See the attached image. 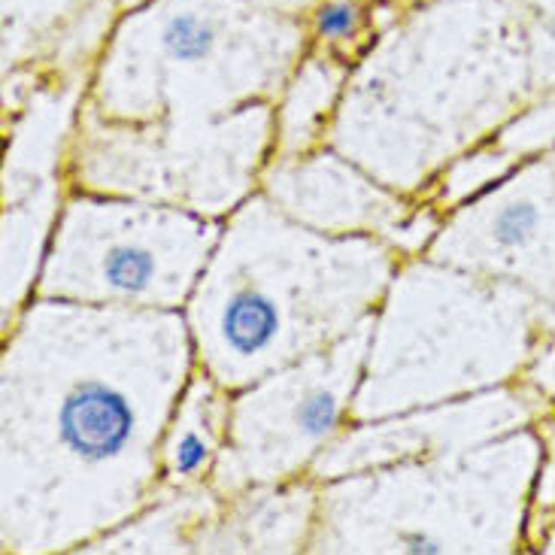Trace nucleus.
Masks as SVG:
<instances>
[{
	"label": "nucleus",
	"instance_id": "obj_5",
	"mask_svg": "<svg viewBox=\"0 0 555 555\" xmlns=\"http://www.w3.org/2000/svg\"><path fill=\"white\" fill-rule=\"evenodd\" d=\"M541 328V304L522 285L406 258L374 315L352 422L516 383Z\"/></svg>",
	"mask_w": 555,
	"mask_h": 555
},
{
	"label": "nucleus",
	"instance_id": "obj_17",
	"mask_svg": "<svg viewBox=\"0 0 555 555\" xmlns=\"http://www.w3.org/2000/svg\"><path fill=\"white\" fill-rule=\"evenodd\" d=\"M349 64L328 52L307 49L295 74L276 98L273 155H307L328 146L331 128L344 101Z\"/></svg>",
	"mask_w": 555,
	"mask_h": 555
},
{
	"label": "nucleus",
	"instance_id": "obj_3",
	"mask_svg": "<svg viewBox=\"0 0 555 555\" xmlns=\"http://www.w3.org/2000/svg\"><path fill=\"white\" fill-rule=\"evenodd\" d=\"M404 258L374 234H325L256 192L231 212L182 307L195 361L241 391L344 340L379 310Z\"/></svg>",
	"mask_w": 555,
	"mask_h": 555
},
{
	"label": "nucleus",
	"instance_id": "obj_18",
	"mask_svg": "<svg viewBox=\"0 0 555 555\" xmlns=\"http://www.w3.org/2000/svg\"><path fill=\"white\" fill-rule=\"evenodd\" d=\"M225 507V498L207 486L158 492L152 504L125 526L104 534L82 553H197V543Z\"/></svg>",
	"mask_w": 555,
	"mask_h": 555
},
{
	"label": "nucleus",
	"instance_id": "obj_13",
	"mask_svg": "<svg viewBox=\"0 0 555 555\" xmlns=\"http://www.w3.org/2000/svg\"><path fill=\"white\" fill-rule=\"evenodd\" d=\"M258 192L300 225L325 234H374L398 256L422 216V201L383 185L331 146L307 155H273Z\"/></svg>",
	"mask_w": 555,
	"mask_h": 555
},
{
	"label": "nucleus",
	"instance_id": "obj_21",
	"mask_svg": "<svg viewBox=\"0 0 555 555\" xmlns=\"http://www.w3.org/2000/svg\"><path fill=\"white\" fill-rule=\"evenodd\" d=\"M258 7H268V10H276V13L288 15H307L313 10L315 0H253Z\"/></svg>",
	"mask_w": 555,
	"mask_h": 555
},
{
	"label": "nucleus",
	"instance_id": "obj_11",
	"mask_svg": "<svg viewBox=\"0 0 555 555\" xmlns=\"http://www.w3.org/2000/svg\"><path fill=\"white\" fill-rule=\"evenodd\" d=\"M428 258L528 288L555 325V150L443 216Z\"/></svg>",
	"mask_w": 555,
	"mask_h": 555
},
{
	"label": "nucleus",
	"instance_id": "obj_2",
	"mask_svg": "<svg viewBox=\"0 0 555 555\" xmlns=\"http://www.w3.org/2000/svg\"><path fill=\"white\" fill-rule=\"evenodd\" d=\"M531 98L519 0H404L349 70L328 146L422 201Z\"/></svg>",
	"mask_w": 555,
	"mask_h": 555
},
{
	"label": "nucleus",
	"instance_id": "obj_8",
	"mask_svg": "<svg viewBox=\"0 0 555 555\" xmlns=\"http://www.w3.org/2000/svg\"><path fill=\"white\" fill-rule=\"evenodd\" d=\"M222 225L170 204L70 192L30 298L182 310Z\"/></svg>",
	"mask_w": 555,
	"mask_h": 555
},
{
	"label": "nucleus",
	"instance_id": "obj_6",
	"mask_svg": "<svg viewBox=\"0 0 555 555\" xmlns=\"http://www.w3.org/2000/svg\"><path fill=\"white\" fill-rule=\"evenodd\" d=\"M541 425L455 455L371 467L322 482L310 553H519L528 550Z\"/></svg>",
	"mask_w": 555,
	"mask_h": 555
},
{
	"label": "nucleus",
	"instance_id": "obj_22",
	"mask_svg": "<svg viewBox=\"0 0 555 555\" xmlns=\"http://www.w3.org/2000/svg\"><path fill=\"white\" fill-rule=\"evenodd\" d=\"M119 3V13H134V10H140V7H146L150 0H116Z\"/></svg>",
	"mask_w": 555,
	"mask_h": 555
},
{
	"label": "nucleus",
	"instance_id": "obj_9",
	"mask_svg": "<svg viewBox=\"0 0 555 555\" xmlns=\"http://www.w3.org/2000/svg\"><path fill=\"white\" fill-rule=\"evenodd\" d=\"M374 315L344 340L231 395L228 443L210 480L219 495H241L313 470L319 455L352 422Z\"/></svg>",
	"mask_w": 555,
	"mask_h": 555
},
{
	"label": "nucleus",
	"instance_id": "obj_16",
	"mask_svg": "<svg viewBox=\"0 0 555 555\" xmlns=\"http://www.w3.org/2000/svg\"><path fill=\"white\" fill-rule=\"evenodd\" d=\"M231 395L234 391L195 367L162 437L158 492L195 489L212 480V470L228 443Z\"/></svg>",
	"mask_w": 555,
	"mask_h": 555
},
{
	"label": "nucleus",
	"instance_id": "obj_14",
	"mask_svg": "<svg viewBox=\"0 0 555 555\" xmlns=\"http://www.w3.org/2000/svg\"><path fill=\"white\" fill-rule=\"evenodd\" d=\"M119 18L116 0H3V106L37 79H91Z\"/></svg>",
	"mask_w": 555,
	"mask_h": 555
},
{
	"label": "nucleus",
	"instance_id": "obj_1",
	"mask_svg": "<svg viewBox=\"0 0 555 555\" xmlns=\"http://www.w3.org/2000/svg\"><path fill=\"white\" fill-rule=\"evenodd\" d=\"M195 367L182 310L30 298L0 359L3 553H82L152 504Z\"/></svg>",
	"mask_w": 555,
	"mask_h": 555
},
{
	"label": "nucleus",
	"instance_id": "obj_10",
	"mask_svg": "<svg viewBox=\"0 0 555 555\" xmlns=\"http://www.w3.org/2000/svg\"><path fill=\"white\" fill-rule=\"evenodd\" d=\"M89 82V76L37 79L3 106V328L28 307L49 237L70 195L67 150Z\"/></svg>",
	"mask_w": 555,
	"mask_h": 555
},
{
	"label": "nucleus",
	"instance_id": "obj_15",
	"mask_svg": "<svg viewBox=\"0 0 555 555\" xmlns=\"http://www.w3.org/2000/svg\"><path fill=\"white\" fill-rule=\"evenodd\" d=\"M322 482L313 474L225 498L197 553H310Z\"/></svg>",
	"mask_w": 555,
	"mask_h": 555
},
{
	"label": "nucleus",
	"instance_id": "obj_4",
	"mask_svg": "<svg viewBox=\"0 0 555 555\" xmlns=\"http://www.w3.org/2000/svg\"><path fill=\"white\" fill-rule=\"evenodd\" d=\"M310 49L304 15L253 0H150L125 13L86 106L113 121H212L276 104Z\"/></svg>",
	"mask_w": 555,
	"mask_h": 555
},
{
	"label": "nucleus",
	"instance_id": "obj_20",
	"mask_svg": "<svg viewBox=\"0 0 555 555\" xmlns=\"http://www.w3.org/2000/svg\"><path fill=\"white\" fill-rule=\"evenodd\" d=\"M522 389L546 410V416L555 413V325L541 328L538 344L531 349V359L526 361L522 374H519Z\"/></svg>",
	"mask_w": 555,
	"mask_h": 555
},
{
	"label": "nucleus",
	"instance_id": "obj_12",
	"mask_svg": "<svg viewBox=\"0 0 555 555\" xmlns=\"http://www.w3.org/2000/svg\"><path fill=\"white\" fill-rule=\"evenodd\" d=\"M543 420L546 410L516 379L498 389L420 406L389 420L349 422L344 435L319 455L310 474L319 482H328L371 467L455 455L526 425H541Z\"/></svg>",
	"mask_w": 555,
	"mask_h": 555
},
{
	"label": "nucleus",
	"instance_id": "obj_7",
	"mask_svg": "<svg viewBox=\"0 0 555 555\" xmlns=\"http://www.w3.org/2000/svg\"><path fill=\"white\" fill-rule=\"evenodd\" d=\"M276 104L212 121H113L79 109L67 150L70 192L170 204L228 219L261 185L273 158Z\"/></svg>",
	"mask_w": 555,
	"mask_h": 555
},
{
	"label": "nucleus",
	"instance_id": "obj_24",
	"mask_svg": "<svg viewBox=\"0 0 555 555\" xmlns=\"http://www.w3.org/2000/svg\"><path fill=\"white\" fill-rule=\"evenodd\" d=\"M550 519H555V513H553V516H550ZM541 526H543V522H541Z\"/></svg>",
	"mask_w": 555,
	"mask_h": 555
},
{
	"label": "nucleus",
	"instance_id": "obj_19",
	"mask_svg": "<svg viewBox=\"0 0 555 555\" xmlns=\"http://www.w3.org/2000/svg\"><path fill=\"white\" fill-rule=\"evenodd\" d=\"M526 15L534 94L555 91V0H519Z\"/></svg>",
	"mask_w": 555,
	"mask_h": 555
},
{
	"label": "nucleus",
	"instance_id": "obj_23",
	"mask_svg": "<svg viewBox=\"0 0 555 555\" xmlns=\"http://www.w3.org/2000/svg\"><path fill=\"white\" fill-rule=\"evenodd\" d=\"M406 3H420V0H406Z\"/></svg>",
	"mask_w": 555,
	"mask_h": 555
}]
</instances>
